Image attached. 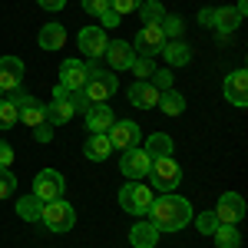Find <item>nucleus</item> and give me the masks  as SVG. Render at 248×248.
<instances>
[{
  "instance_id": "18",
  "label": "nucleus",
  "mask_w": 248,
  "mask_h": 248,
  "mask_svg": "<svg viewBox=\"0 0 248 248\" xmlns=\"http://www.w3.org/2000/svg\"><path fill=\"white\" fill-rule=\"evenodd\" d=\"M242 20H245V17H242L235 7H215V14H212V27H215L218 33H232V30H238Z\"/></svg>"
},
{
  "instance_id": "1",
  "label": "nucleus",
  "mask_w": 248,
  "mask_h": 248,
  "mask_svg": "<svg viewBox=\"0 0 248 248\" xmlns=\"http://www.w3.org/2000/svg\"><path fill=\"white\" fill-rule=\"evenodd\" d=\"M146 215H149V222L159 232H179L192 222V205H189V199H182V195L162 192L159 199H153V205H149Z\"/></svg>"
},
{
  "instance_id": "28",
  "label": "nucleus",
  "mask_w": 248,
  "mask_h": 248,
  "mask_svg": "<svg viewBox=\"0 0 248 248\" xmlns=\"http://www.w3.org/2000/svg\"><path fill=\"white\" fill-rule=\"evenodd\" d=\"M159 106H162L166 116H179L186 109V96L175 93V90H166V93H159Z\"/></svg>"
},
{
  "instance_id": "29",
  "label": "nucleus",
  "mask_w": 248,
  "mask_h": 248,
  "mask_svg": "<svg viewBox=\"0 0 248 248\" xmlns=\"http://www.w3.org/2000/svg\"><path fill=\"white\" fill-rule=\"evenodd\" d=\"M17 123H20L17 103H14L10 96H3V99H0V129H14Z\"/></svg>"
},
{
  "instance_id": "24",
  "label": "nucleus",
  "mask_w": 248,
  "mask_h": 248,
  "mask_svg": "<svg viewBox=\"0 0 248 248\" xmlns=\"http://www.w3.org/2000/svg\"><path fill=\"white\" fill-rule=\"evenodd\" d=\"M46 109V123H53V126H63V123H70L73 119V106L70 103H63V99H50V106H43Z\"/></svg>"
},
{
  "instance_id": "41",
  "label": "nucleus",
  "mask_w": 248,
  "mask_h": 248,
  "mask_svg": "<svg viewBox=\"0 0 248 248\" xmlns=\"http://www.w3.org/2000/svg\"><path fill=\"white\" fill-rule=\"evenodd\" d=\"M37 3L43 10H63V7H66V0H37Z\"/></svg>"
},
{
  "instance_id": "34",
  "label": "nucleus",
  "mask_w": 248,
  "mask_h": 248,
  "mask_svg": "<svg viewBox=\"0 0 248 248\" xmlns=\"http://www.w3.org/2000/svg\"><path fill=\"white\" fill-rule=\"evenodd\" d=\"M139 3H142V0H109V10L119 14V17H126V14L139 10Z\"/></svg>"
},
{
  "instance_id": "27",
  "label": "nucleus",
  "mask_w": 248,
  "mask_h": 248,
  "mask_svg": "<svg viewBox=\"0 0 248 248\" xmlns=\"http://www.w3.org/2000/svg\"><path fill=\"white\" fill-rule=\"evenodd\" d=\"M172 153V139L166 133H153L149 136V142H146V155L149 159H162V155Z\"/></svg>"
},
{
  "instance_id": "25",
  "label": "nucleus",
  "mask_w": 248,
  "mask_h": 248,
  "mask_svg": "<svg viewBox=\"0 0 248 248\" xmlns=\"http://www.w3.org/2000/svg\"><path fill=\"white\" fill-rule=\"evenodd\" d=\"M40 212H43V202H40L37 195L17 199V215L23 218V222H40Z\"/></svg>"
},
{
  "instance_id": "39",
  "label": "nucleus",
  "mask_w": 248,
  "mask_h": 248,
  "mask_svg": "<svg viewBox=\"0 0 248 248\" xmlns=\"http://www.w3.org/2000/svg\"><path fill=\"white\" fill-rule=\"evenodd\" d=\"M10 162H14V149L7 142H0V169H10Z\"/></svg>"
},
{
  "instance_id": "13",
  "label": "nucleus",
  "mask_w": 248,
  "mask_h": 248,
  "mask_svg": "<svg viewBox=\"0 0 248 248\" xmlns=\"http://www.w3.org/2000/svg\"><path fill=\"white\" fill-rule=\"evenodd\" d=\"M106 43H109V40L103 33V27H83V30H79V50L90 60H96V63L106 53Z\"/></svg>"
},
{
  "instance_id": "4",
  "label": "nucleus",
  "mask_w": 248,
  "mask_h": 248,
  "mask_svg": "<svg viewBox=\"0 0 248 248\" xmlns=\"http://www.w3.org/2000/svg\"><path fill=\"white\" fill-rule=\"evenodd\" d=\"M86 70H90V79H86V86H83V96L90 99V106H93V103H106V99L116 93V77L113 73H103L96 60L86 63Z\"/></svg>"
},
{
  "instance_id": "36",
  "label": "nucleus",
  "mask_w": 248,
  "mask_h": 248,
  "mask_svg": "<svg viewBox=\"0 0 248 248\" xmlns=\"http://www.w3.org/2000/svg\"><path fill=\"white\" fill-rule=\"evenodd\" d=\"M83 10H86V14H90V17H103V14H106V10H109V0H83Z\"/></svg>"
},
{
  "instance_id": "9",
  "label": "nucleus",
  "mask_w": 248,
  "mask_h": 248,
  "mask_svg": "<svg viewBox=\"0 0 248 248\" xmlns=\"http://www.w3.org/2000/svg\"><path fill=\"white\" fill-rule=\"evenodd\" d=\"M106 136H109V142H113V149H136L139 146V126H136L133 119H123V123H113L109 129H106Z\"/></svg>"
},
{
  "instance_id": "3",
  "label": "nucleus",
  "mask_w": 248,
  "mask_h": 248,
  "mask_svg": "<svg viewBox=\"0 0 248 248\" xmlns=\"http://www.w3.org/2000/svg\"><path fill=\"white\" fill-rule=\"evenodd\" d=\"M149 182H153L159 192H175V186L182 182V169L172 155H162V159H153L149 162Z\"/></svg>"
},
{
  "instance_id": "11",
  "label": "nucleus",
  "mask_w": 248,
  "mask_h": 248,
  "mask_svg": "<svg viewBox=\"0 0 248 248\" xmlns=\"http://www.w3.org/2000/svg\"><path fill=\"white\" fill-rule=\"evenodd\" d=\"M149 155H146V149H126L123 153V162H119V169H123V175L126 179H133V182H139V179H146V172H149Z\"/></svg>"
},
{
  "instance_id": "7",
  "label": "nucleus",
  "mask_w": 248,
  "mask_h": 248,
  "mask_svg": "<svg viewBox=\"0 0 248 248\" xmlns=\"http://www.w3.org/2000/svg\"><path fill=\"white\" fill-rule=\"evenodd\" d=\"M129 46H133L136 57H155L166 46V33H162V27H142Z\"/></svg>"
},
{
  "instance_id": "22",
  "label": "nucleus",
  "mask_w": 248,
  "mask_h": 248,
  "mask_svg": "<svg viewBox=\"0 0 248 248\" xmlns=\"http://www.w3.org/2000/svg\"><path fill=\"white\" fill-rule=\"evenodd\" d=\"M40 46L43 50H60L63 43H66V30L60 27V23H43V30H40Z\"/></svg>"
},
{
  "instance_id": "26",
  "label": "nucleus",
  "mask_w": 248,
  "mask_h": 248,
  "mask_svg": "<svg viewBox=\"0 0 248 248\" xmlns=\"http://www.w3.org/2000/svg\"><path fill=\"white\" fill-rule=\"evenodd\" d=\"M139 17H142V27H159V23L166 20V10H162V3H155V0H142V3H139Z\"/></svg>"
},
{
  "instance_id": "40",
  "label": "nucleus",
  "mask_w": 248,
  "mask_h": 248,
  "mask_svg": "<svg viewBox=\"0 0 248 248\" xmlns=\"http://www.w3.org/2000/svg\"><path fill=\"white\" fill-rule=\"evenodd\" d=\"M99 20H103V27H119V23H123V17H119V14H113V10H106Z\"/></svg>"
},
{
  "instance_id": "37",
  "label": "nucleus",
  "mask_w": 248,
  "mask_h": 248,
  "mask_svg": "<svg viewBox=\"0 0 248 248\" xmlns=\"http://www.w3.org/2000/svg\"><path fill=\"white\" fill-rule=\"evenodd\" d=\"M70 106H73V113H86L90 109V99L83 96V90L79 93H70Z\"/></svg>"
},
{
  "instance_id": "15",
  "label": "nucleus",
  "mask_w": 248,
  "mask_h": 248,
  "mask_svg": "<svg viewBox=\"0 0 248 248\" xmlns=\"http://www.w3.org/2000/svg\"><path fill=\"white\" fill-rule=\"evenodd\" d=\"M23 79V63L17 57H3L0 60V90L3 93H14Z\"/></svg>"
},
{
  "instance_id": "35",
  "label": "nucleus",
  "mask_w": 248,
  "mask_h": 248,
  "mask_svg": "<svg viewBox=\"0 0 248 248\" xmlns=\"http://www.w3.org/2000/svg\"><path fill=\"white\" fill-rule=\"evenodd\" d=\"M149 83H153L159 93H166V90H172V73L169 70H155L153 77H149Z\"/></svg>"
},
{
  "instance_id": "31",
  "label": "nucleus",
  "mask_w": 248,
  "mask_h": 248,
  "mask_svg": "<svg viewBox=\"0 0 248 248\" xmlns=\"http://www.w3.org/2000/svg\"><path fill=\"white\" fill-rule=\"evenodd\" d=\"M129 70L136 73V79H149L155 73V63H153V57H136L129 63Z\"/></svg>"
},
{
  "instance_id": "23",
  "label": "nucleus",
  "mask_w": 248,
  "mask_h": 248,
  "mask_svg": "<svg viewBox=\"0 0 248 248\" xmlns=\"http://www.w3.org/2000/svg\"><path fill=\"white\" fill-rule=\"evenodd\" d=\"M212 238H215V248H242L238 225H218V229L212 232Z\"/></svg>"
},
{
  "instance_id": "42",
  "label": "nucleus",
  "mask_w": 248,
  "mask_h": 248,
  "mask_svg": "<svg viewBox=\"0 0 248 248\" xmlns=\"http://www.w3.org/2000/svg\"><path fill=\"white\" fill-rule=\"evenodd\" d=\"M212 14H215V7H205V10H199V23H202V27H212Z\"/></svg>"
},
{
  "instance_id": "43",
  "label": "nucleus",
  "mask_w": 248,
  "mask_h": 248,
  "mask_svg": "<svg viewBox=\"0 0 248 248\" xmlns=\"http://www.w3.org/2000/svg\"><path fill=\"white\" fill-rule=\"evenodd\" d=\"M0 99H3V90H0Z\"/></svg>"
},
{
  "instance_id": "17",
  "label": "nucleus",
  "mask_w": 248,
  "mask_h": 248,
  "mask_svg": "<svg viewBox=\"0 0 248 248\" xmlns=\"http://www.w3.org/2000/svg\"><path fill=\"white\" fill-rule=\"evenodd\" d=\"M103 57L109 60L113 70H129V63L136 60V53H133V46H129L126 40H113V43H106V53H103Z\"/></svg>"
},
{
  "instance_id": "33",
  "label": "nucleus",
  "mask_w": 248,
  "mask_h": 248,
  "mask_svg": "<svg viewBox=\"0 0 248 248\" xmlns=\"http://www.w3.org/2000/svg\"><path fill=\"white\" fill-rule=\"evenodd\" d=\"M14 186H17L14 172H10V169H0V199H10V195H14Z\"/></svg>"
},
{
  "instance_id": "16",
  "label": "nucleus",
  "mask_w": 248,
  "mask_h": 248,
  "mask_svg": "<svg viewBox=\"0 0 248 248\" xmlns=\"http://www.w3.org/2000/svg\"><path fill=\"white\" fill-rule=\"evenodd\" d=\"M83 116H86V129H90V133H106V129L116 123L113 109H109L106 103H93Z\"/></svg>"
},
{
  "instance_id": "32",
  "label": "nucleus",
  "mask_w": 248,
  "mask_h": 248,
  "mask_svg": "<svg viewBox=\"0 0 248 248\" xmlns=\"http://www.w3.org/2000/svg\"><path fill=\"white\" fill-rule=\"evenodd\" d=\"M218 225H222V222L215 218V212H202V215L195 218V229L202 232V235H212V232L218 229Z\"/></svg>"
},
{
  "instance_id": "19",
  "label": "nucleus",
  "mask_w": 248,
  "mask_h": 248,
  "mask_svg": "<svg viewBox=\"0 0 248 248\" xmlns=\"http://www.w3.org/2000/svg\"><path fill=\"white\" fill-rule=\"evenodd\" d=\"M83 153H86V159H93V162H103V159H109V153H113V142H109L106 133H93L86 139Z\"/></svg>"
},
{
  "instance_id": "21",
  "label": "nucleus",
  "mask_w": 248,
  "mask_h": 248,
  "mask_svg": "<svg viewBox=\"0 0 248 248\" xmlns=\"http://www.w3.org/2000/svg\"><path fill=\"white\" fill-rule=\"evenodd\" d=\"M162 57L169 66H186L192 60V50L182 43V40H166V46H162Z\"/></svg>"
},
{
  "instance_id": "14",
  "label": "nucleus",
  "mask_w": 248,
  "mask_h": 248,
  "mask_svg": "<svg viewBox=\"0 0 248 248\" xmlns=\"http://www.w3.org/2000/svg\"><path fill=\"white\" fill-rule=\"evenodd\" d=\"M129 103L139 106V109H153V106H159V90L149 79H136L129 86Z\"/></svg>"
},
{
  "instance_id": "5",
  "label": "nucleus",
  "mask_w": 248,
  "mask_h": 248,
  "mask_svg": "<svg viewBox=\"0 0 248 248\" xmlns=\"http://www.w3.org/2000/svg\"><path fill=\"white\" fill-rule=\"evenodd\" d=\"M119 205L129 212V215H146L149 205H153V192H149V186H142V182H126L119 189Z\"/></svg>"
},
{
  "instance_id": "38",
  "label": "nucleus",
  "mask_w": 248,
  "mask_h": 248,
  "mask_svg": "<svg viewBox=\"0 0 248 248\" xmlns=\"http://www.w3.org/2000/svg\"><path fill=\"white\" fill-rule=\"evenodd\" d=\"M33 139H37V142H50V139H53V126H50V123L33 126Z\"/></svg>"
},
{
  "instance_id": "2",
  "label": "nucleus",
  "mask_w": 248,
  "mask_h": 248,
  "mask_svg": "<svg viewBox=\"0 0 248 248\" xmlns=\"http://www.w3.org/2000/svg\"><path fill=\"white\" fill-rule=\"evenodd\" d=\"M40 222L50 232H70L77 225V212L66 199H53V202H43V212H40Z\"/></svg>"
},
{
  "instance_id": "30",
  "label": "nucleus",
  "mask_w": 248,
  "mask_h": 248,
  "mask_svg": "<svg viewBox=\"0 0 248 248\" xmlns=\"http://www.w3.org/2000/svg\"><path fill=\"white\" fill-rule=\"evenodd\" d=\"M159 27H162L166 40H179V37H182V30H186V23H182V17H179V14H172V17L166 14V20H162Z\"/></svg>"
},
{
  "instance_id": "8",
  "label": "nucleus",
  "mask_w": 248,
  "mask_h": 248,
  "mask_svg": "<svg viewBox=\"0 0 248 248\" xmlns=\"http://www.w3.org/2000/svg\"><path fill=\"white\" fill-rule=\"evenodd\" d=\"M242 215H245V199H242L238 192H225V195L218 199V205H215V218H218L222 225H238Z\"/></svg>"
},
{
  "instance_id": "12",
  "label": "nucleus",
  "mask_w": 248,
  "mask_h": 248,
  "mask_svg": "<svg viewBox=\"0 0 248 248\" xmlns=\"http://www.w3.org/2000/svg\"><path fill=\"white\" fill-rule=\"evenodd\" d=\"M222 93H225V99H229L232 106H245L248 103V73L245 70H235V73H229L225 77V83H222Z\"/></svg>"
},
{
  "instance_id": "20",
  "label": "nucleus",
  "mask_w": 248,
  "mask_h": 248,
  "mask_svg": "<svg viewBox=\"0 0 248 248\" xmlns=\"http://www.w3.org/2000/svg\"><path fill=\"white\" fill-rule=\"evenodd\" d=\"M129 242H133V248H153L159 242V229L153 222H136L129 229Z\"/></svg>"
},
{
  "instance_id": "10",
  "label": "nucleus",
  "mask_w": 248,
  "mask_h": 248,
  "mask_svg": "<svg viewBox=\"0 0 248 248\" xmlns=\"http://www.w3.org/2000/svg\"><path fill=\"white\" fill-rule=\"evenodd\" d=\"M86 79H90V70H86L83 60H63V63H60V86L79 93V90L86 86Z\"/></svg>"
},
{
  "instance_id": "6",
  "label": "nucleus",
  "mask_w": 248,
  "mask_h": 248,
  "mask_svg": "<svg viewBox=\"0 0 248 248\" xmlns=\"http://www.w3.org/2000/svg\"><path fill=\"white\" fill-rule=\"evenodd\" d=\"M63 189H66V179H63L57 169H43L37 179H33V195H37L40 202L63 199Z\"/></svg>"
}]
</instances>
